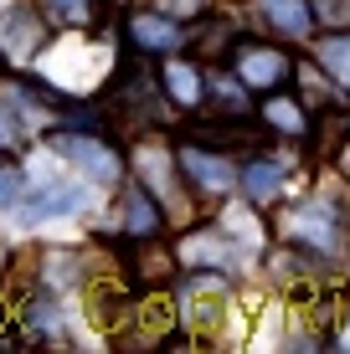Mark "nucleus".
Instances as JSON below:
<instances>
[{
    "instance_id": "f257e3e1",
    "label": "nucleus",
    "mask_w": 350,
    "mask_h": 354,
    "mask_svg": "<svg viewBox=\"0 0 350 354\" xmlns=\"http://www.w3.org/2000/svg\"><path fill=\"white\" fill-rule=\"evenodd\" d=\"M103 103H108V113H114V118L129 113V124H134V129L160 124L165 108H175L170 97H165V88H160V72L150 77V72H139V67H124V72H119Z\"/></svg>"
},
{
    "instance_id": "f03ea898",
    "label": "nucleus",
    "mask_w": 350,
    "mask_h": 354,
    "mask_svg": "<svg viewBox=\"0 0 350 354\" xmlns=\"http://www.w3.org/2000/svg\"><path fill=\"white\" fill-rule=\"evenodd\" d=\"M175 160H180V175H186V190H196V195H227L237 180H243L222 149L196 144V139L175 144Z\"/></svg>"
},
{
    "instance_id": "7ed1b4c3",
    "label": "nucleus",
    "mask_w": 350,
    "mask_h": 354,
    "mask_svg": "<svg viewBox=\"0 0 350 354\" xmlns=\"http://www.w3.org/2000/svg\"><path fill=\"white\" fill-rule=\"evenodd\" d=\"M232 72L252 93H279L288 82V72H294V62H288L283 46H268V41H252L247 36V41H237V52H232Z\"/></svg>"
},
{
    "instance_id": "20e7f679",
    "label": "nucleus",
    "mask_w": 350,
    "mask_h": 354,
    "mask_svg": "<svg viewBox=\"0 0 350 354\" xmlns=\"http://www.w3.org/2000/svg\"><path fill=\"white\" fill-rule=\"evenodd\" d=\"M52 149L62 154V160H72L88 180H98V185H119V175H124L119 149H114V144H103V139H93V133H57Z\"/></svg>"
},
{
    "instance_id": "39448f33",
    "label": "nucleus",
    "mask_w": 350,
    "mask_h": 354,
    "mask_svg": "<svg viewBox=\"0 0 350 354\" xmlns=\"http://www.w3.org/2000/svg\"><path fill=\"white\" fill-rule=\"evenodd\" d=\"M119 231H124L129 241H144V236H160L165 231V205L160 195H155L150 185H129L124 190V205H119Z\"/></svg>"
},
{
    "instance_id": "423d86ee",
    "label": "nucleus",
    "mask_w": 350,
    "mask_h": 354,
    "mask_svg": "<svg viewBox=\"0 0 350 354\" xmlns=\"http://www.w3.org/2000/svg\"><path fill=\"white\" fill-rule=\"evenodd\" d=\"M134 175H139V185H150L155 195H170V201L180 205V160H175V149H165V144H139L134 149Z\"/></svg>"
},
{
    "instance_id": "0eeeda50",
    "label": "nucleus",
    "mask_w": 350,
    "mask_h": 354,
    "mask_svg": "<svg viewBox=\"0 0 350 354\" xmlns=\"http://www.w3.org/2000/svg\"><path fill=\"white\" fill-rule=\"evenodd\" d=\"M124 26H129V46L134 52H175L186 41V26H175L170 10H134Z\"/></svg>"
},
{
    "instance_id": "6e6552de",
    "label": "nucleus",
    "mask_w": 350,
    "mask_h": 354,
    "mask_svg": "<svg viewBox=\"0 0 350 354\" xmlns=\"http://www.w3.org/2000/svg\"><path fill=\"white\" fill-rule=\"evenodd\" d=\"M78 205H82L78 185H36V190H21L16 216H21V226H42V221H52V216H72Z\"/></svg>"
},
{
    "instance_id": "1a4fd4ad",
    "label": "nucleus",
    "mask_w": 350,
    "mask_h": 354,
    "mask_svg": "<svg viewBox=\"0 0 350 354\" xmlns=\"http://www.w3.org/2000/svg\"><path fill=\"white\" fill-rule=\"evenodd\" d=\"M180 267V257L170 247H160V236H144V241H129V257H124V272L129 283H144V288H160Z\"/></svg>"
},
{
    "instance_id": "9d476101",
    "label": "nucleus",
    "mask_w": 350,
    "mask_h": 354,
    "mask_svg": "<svg viewBox=\"0 0 350 354\" xmlns=\"http://www.w3.org/2000/svg\"><path fill=\"white\" fill-rule=\"evenodd\" d=\"M175 324H180V303L155 292L134 308V334H124V344H165L175 334Z\"/></svg>"
},
{
    "instance_id": "9b49d317",
    "label": "nucleus",
    "mask_w": 350,
    "mask_h": 354,
    "mask_svg": "<svg viewBox=\"0 0 350 354\" xmlns=\"http://www.w3.org/2000/svg\"><path fill=\"white\" fill-rule=\"evenodd\" d=\"M175 257H180V267H191V272H222V267L237 257V247L222 236V231L201 226V231H191V236L175 247Z\"/></svg>"
},
{
    "instance_id": "f8f14e48",
    "label": "nucleus",
    "mask_w": 350,
    "mask_h": 354,
    "mask_svg": "<svg viewBox=\"0 0 350 354\" xmlns=\"http://www.w3.org/2000/svg\"><path fill=\"white\" fill-rule=\"evenodd\" d=\"M288 236H294L299 247L335 252V241H340V216H335V205H299L294 221H288Z\"/></svg>"
},
{
    "instance_id": "ddd939ff",
    "label": "nucleus",
    "mask_w": 350,
    "mask_h": 354,
    "mask_svg": "<svg viewBox=\"0 0 350 354\" xmlns=\"http://www.w3.org/2000/svg\"><path fill=\"white\" fill-rule=\"evenodd\" d=\"M160 88H165V97H170L175 108H201L207 103V77H201V67L191 62V57H175V62H165L160 67Z\"/></svg>"
},
{
    "instance_id": "4468645a",
    "label": "nucleus",
    "mask_w": 350,
    "mask_h": 354,
    "mask_svg": "<svg viewBox=\"0 0 350 354\" xmlns=\"http://www.w3.org/2000/svg\"><path fill=\"white\" fill-rule=\"evenodd\" d=\"M263 21H268L279 36L288 41H304L309 31H315V10H309V0H258Z\"/></svg>"
},
{
    "instance_id": "2eb2a0df",
    "label": "nucleus",
    "mask_w": 350,
    "mask_h": 354,
    "mask_svg": "<svg viewBox=\"0 0 350 354\" xmlns=\"http://www.w3.org/2000/svg\"><path fill=\"white\" fill-rule=\"evenodd\" d=\"M283 180H288V169L279 160H247L237 185H243V195H247L252 205H273L283 195Z\"/></svg>"
},
{
    "instance_id": "dca6fc26",
    "label": "nucleus",
    "mask_w": 350,
    "mask_h": 354,
    "mask_svg": "<svg viewBox=\"0 0 350 354\" xmlns=\"http://www.w3.org/2000/svg\"><path fill=\"white\" fill-rule=\"evenodd\" d=\"M263 124L273 133H283V139H304L309 129H315V118H309L304 103H294V97L283 93H268V103H263Z\"/></svg>"
},
{
    "instance_id": "f3484780",
    "label": "nucleus",
    "mask_w": 350,
    "mask_h": 354,
    "mask_svg": "<svg viewBox=\"0 0 350 354\" xmlns=\"http://www.w3.org/2000/svg\"><path fill=\"white\" fill-rule=\"evenodd\" d=\"M36 6H42L46 26H57V31H78V26H93V21H98L103 0H36Z\"/></svg>"
},
{
    "instance_id": "a211bd4d",
    "label": "nucleus",
    "mask_w": 350,
    "mask_h": 354,
    "mask_svg": "<svg viewBox=\"0 0 350 354\" xmlns=\"http://www.w3.org/2000/svg\"><path fill=\"white\" fill-rule=\"evenodd\" d=\"M237 26L232 21H201L196 31H191V46H196V57H232L237 52Z\"/></svg>"
},
{
    "instance_id": "6ab92c4d",
    "label": "nucleus",
    "mask_w": 350,
    "mask_h": 354,
    "mask_svg": "<svg viewBox=\"0 0 350 354\" xmlns=\"http://www.w3.org/2000/svg\"><path fill=\"white\" fill-rule=\"evenodd\" d=\"M36 10H42V6H36ZM36 10L31 6H16V10H10V16H6V41H10V52H21V57H31L36 52V41H42V36H36L31 26H42V21H36Z\"/></svg>"
},
{
    "instance_id": "aec40b11",
    "label": "nucleus",
    "mask_w": 350,
    "mask_h": 354,
    "mask_svg": "<svg viewBox=\"0 0 350 354\" xmlns=\"http://www.w3.org/2000/svg\"><path fill=\"white\" fill-rule=\"evenodd\" d=\"M320 67L330 72L340 88H350V31H330L320 41Z\"/></svg>"
},
{
    "instance_id": "412c9836",
    "label": "nucleus",
    "mask_w": 350,
    "mask_h": 354,
    "mask_svg": "<svg viewBox=\"0 0 350 354\" xmlns=\"http://www.w3.org/2000/svg\"><path fill=\"white\" fill-rule=\"evenodd\" d=\"M207 88H211L216 103H222V113H232V118H247V113H252V108H247V93H252V88L237 77V72H232V77H222V72H216Z\"/></svg>"
},
{
    "instance_id": "4be33fe9",
    "label": "nucleus",
    "mask_w": 350,
    "mask_h": 354,
    "mask_svg": "<svg viewBox=\"0 0 350 354\" xmlns=\"http://www.w3.org/2000/svg\"><path fill=\"white\" fill-rule=\"evenodd\" d=\"M335 88H340V82H335L324 67H299V93L309 97V108L330 113V97H335Z\"/></svg>"
},
{
    "instance_id": "5701e85b",
    "label": "nucleus",
    "mask_w": 350,
    "mask_h": 354,
    "mask_svg": "<svg viewBox=\"0 0 350 354\" xmlns=\"http://www.w3.org/2000/svg\"><path fill=\"white\" fill-rule=\"evenodd\" d=\"M309 10H315V26L350 31V0H309Z\"/></svg>"
},
{
    "instance_id": "b1692460",
    "label": "nucleus",
    "mask_w": 350,
    "mask_h": 354,
    "mask_svg": "<svg viewBox=\"0 0 350 354\" xmlns=\"http://www.w3.org/2000/svg\"><path fill=\"white\" fill-rule=\"evenodd\" d=\"M21 139H26V124L16 118V108H0V154L21 149Z\"/></svg>"
},
{
    "instance_id": "393cba45",
    "label": "nucleus",
    "mask_w": 350,
    "mask_h": 354,
    "mask_svg": "<svg viewBox=\"0 0 350 354\" xmlns=\"http://www.w3.org/2000/svg\"><path fill=\"white\" fill-rule=\"evenodd\" d=\"M16 195H21V175H16V169H0V211L16 205Z\"/></svg>"
},
{
    "instance_id": "a878e982",
    "label": "nucleus",
    "mask_w": 350,
    "mask_h": 354,
    "mask_svg": "<svg viewBox=\"0 0 350 354\" xmlns=\"http://www.w3.org/2000/svg\"><path fill=\"white\" fill-rule=\"evenodd\" d=\"M155 6H160V10H170V16L180 21V16H196V10L207 6V0H155Z\"/></svg>"
},
{
    "instance_id": "bb28decb",
    "label": "nucleus",
    "mask_w": 350,
    "mask_h": 354,
    "mask_svg": "<svg viewBox=\"0 0 350 354\" xmlns=\"http://www.w3.org/2000/svg\"><path fill=\"white\" fill-rule=\"evenodd\" d=\"M335 160H340V175H345V180H350V139H345V144H340V154H335Z\"/></svg>"
}]
</instances>
